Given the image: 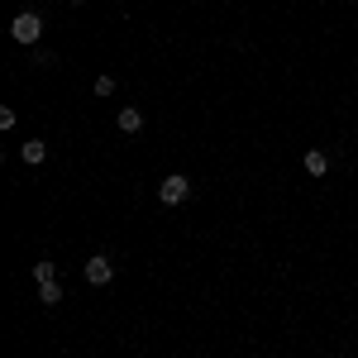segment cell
I'll use <instances>...</instances> for the list:
<instances>
[{"label":"cell","mask_w":358,"mask_h":358,"mask_svg":"<svg viewBox=\"0 0 358 358\" xmlns=\"http://www.w3.org/2000/svg\"><path fill=\"white\" fill-rule=\"evenodd\" d=\"M96 96H115V77L106 72V77H96Z\"/></svg>","instance_id":"9c48e42d"},{"label":"cell","mask_w":358,"mask_h":358,"mask_svg":"<svg viewBox=\"0 0 358 358\" xmlns=\"http://www.w3.org/2000/svg\"><path fill=\"white\" fill-rule=\"evenodd\" d=\"M38 301H43V306H57V301H62V287H57V277H53V282H38Z\"/></svg>","instance_id":"52a82bcc"},{"label":"cell","mask_w":358,"mask_h":358,"mask_svg":"<svg viewBox=\"0 0 358 358\" xmlns=\"http://www.w3.org/2000/svg\"><path fill=\"white\" fill-rule=\"evenodd\" d=\"M306 172H310V177H325V172H330V158H325L320 148H310V153H306Z\"/></svg>","instance_id":"8992f818"},{"label":"cell","mask_w":358,"mask_h":358,"mask_svg":"<svg viewBox=\"0 0 358 358\" xmlns=\"http://www.w3.org/2000/svg\"><path fill=\"white\" fill-rule=\"evenodd\" d=\"M10 38H15V43H38V38H43V20H38L34 10L15 15V20H10Z\"/></svg>","instance_id":"6da1fadb"},{"label":"cell","mask_w":358,"mask_h":358,"mask_svg":"<svg viewBox=\"0 0 358 358\" xmlns=\"http://www.w3.org/2000/svg\"><path fill=\"white\" fill-rule=\"evenodd\" d=\"M20 158H24L29 167H38L48 158V143H43V138H29V143H20Z\"/></svg>","instance_id":"277c9868"},{"label":"cell","mask_w":358,"mask_h":358,"mask_svg":"<svg viewBox=\"0 0 358 358\" xmlns=\"http://www.w3.org/2000/svg\"><path fill=\"white\" fill-rule=\"evenodd\" d=\"M53 277H57L53 258H38V263H34V282H53Z\"/></svg>","instance_id":"ba28073f"},{"label":"cell","mask_w":358,"mask_h":358,"mask_svg":"<svg viewBox=\"0 0 358 358\" xmlns=\"http://www.w3.org/2000/svg\"><path fill=\"white\" fill-rule=\"evenodd\" d=\"M86 282H91V287H110V282H115V263L106 258V253L86 258Z\"/></svg>","instance_id":"3957f363"},{"label":"cell","mask_w":358,"mask_h":358,"mask_svg":"<svg viewBox=\"0 0 358 358\" xmlns=\"http://www.w3.org/2000/svg\"><path fill=\"white\" fill-rule=\"evenodd\" d=\"M120 129H124V134H138V129H143V110H138V106H124V110H120Z\"/></svg>","instance_id":"5b68a950"},{"label":"cell","mask_w":358,"mask_h":358,"mask_svg":"<svg viewBox=\"0 0 358 358\" xmlns=\"http://www.w3.org/2000/svg\"><path fill=\"white\" fill-rule=\"evenodd\" d=\"M187 196H192V182H187L182 172H172V177L158 182V201H163V206H182Z\"/></svg>","instance_id":"7a4b0ae2"},{"label":"cell","mask_w":358,"mask_h":358,"mask_svg":"<svg viewBox=\"0 0 358 358\" xmlns=\"http://www.w3.org/2000/svg\"><path fill=\"white\" fill-rule=\"evenodd\" d=\"M72 5H82V0H72Z\"/></svg>","instance_id":"30bf717a"}]
</instances>
